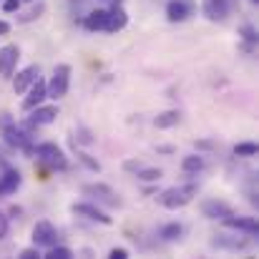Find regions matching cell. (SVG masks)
Instances as JSON below:
<instances>
[{
  "label": "cell",
  "mask_w": 259,
  "mask_h": 259,
  "mask_svg": "<svg viewBox=\"0 0 259 259\" xmlns=\"http://www.w3.org/2000/svg\"><path fill=\"white\" fill-rule=\"evenodd\" d=\"M196 191H199V186L196 184H181V186H169V189H164L161 194H159V204L164 206V209H184L186 204H191V199L196 196Z\"/></svg>",
  "instance_id": "cell-1"
},
{
  "label": "cell",
  "mask_w": 259,
  "mask_h": 259,
  "mask_svg": "<svg viewBox=\"0 0 259 259\" xmlns=\"http://www.w3.org/2000/svg\"><path fill=\"white\" fill-rule=\"evenodd\" d=\"M0 134H3V141L8 144V146H13V149H18V151H25V154H33V134H30V128L28 126H18L15 121L10 123V126H5V128H0Z\"/></svg>",
  "instance_id": "cell-2"
},
{
  "label": "cell",
  "mask_w": 259,
  "mask_h": 259,
  "mask_svg": "<svg viewBox=\"0 0 259 259\" xmlns=\"http://www.w3.org/2000/svg\"><path fill=\"white\" fill-rule=\"evenodd\" d=\"M33 156H38V161H43L48 169H56V171H66V169H68V159H66L63 149L56 146L53 141L38 144V146L33 149Z\"/></svg>",
  "instance_id": "cell-3"
},
{
  "label": "cell",
  "mask_w": 259,
  "mask_h": 259,
  "mask_svg": "<svg viewBox=\"0 0 259 259\" xmlns=\"http://www.w3.org/2000/svg\"><path fill=\"white\" fill-rule=\"evenodd\" d=\"M68 88H71V66L68 63H61V66L53 68V76L46 83V93H48V98L61 101L68 93Z\"/></svg>",
  "instance_id": "cell-4"
},
{
  "label": "cell",
  "mask_w": 259,
  "mask_h": 259,
  "mask_svg": "<svg viewBox=\"0 0 259 259\" xmlns=\"http://www.w3.org/2000/svg\"><path fill=\"white\" fill-rule=\"evenodd\" d=\"M232 10H234V0H204V3H201V13H204V18L211 20V23L227 20Z\"/></svg>",
  "instance_id": "cell-5"
},
{
  "label": "cell",
  "mask_w": 259,
  "mask_h": 259,
  "mask_svg": "<svg viewBox=\"0 0 259 259\" xmlns=\"http://www.w3.org/2000/svg\"><path fill=\"white\" fill-rule=\"evenodd\" d=\"M83 194L91 196V199H96L98 204H108V206H121V199H118V194L108 186V184H101V181H96V184H86L83 186Z\"/></svg>",
  "instance_id": "cell-6"
},
{
  "label": "cell",
  "mask_w": 259,
  "mask_h": 259,
  "mask_svg": "<svg viewBox=\"0 0 259 259\" xmlns=\"http://www.w3.org/2000/svg\"><path fill=\"white\" fill-rule=\"evenodd\" d=\"M58 242V232L51 222H38L33 227V247H43V249H51L53 244Z\"/></svg>",
  "instance_id": "cell-7"
},
{
  "label": "cell",
  "mask_w": 259,
  "mask_h": 259,
  "mask_svg": "<svg viewBox=\"0 0 259 259\" xmlns=\"http://www.w3.org/2000/svg\"><path fill=\"white\" fill-rule=\"evenodd\" d=\"M71 211L76 214V217H83L88 222H98V224H113V219L106 214V211H101L96 204H88V201H81V204H73L71 206Z\"/></svg>",
  "instance_id": "cell-8"
},
{
  "label": "cell",
  "mask_w": 259,
  "mask_h": 259,
  "mask_svg": "<svg viewBox=\"0 0 259 259\" xmlns=\"http://www.w3.org/2000/svg\"><path fill=\"white\" fill-rule=\"evenodd\" d=\"M58 118V108L56 106H35V108H30V118H28V128H38V126H48V123H53Z\"/></svg>",
  "instance_id": "cell-9"
},
{
  "label": "cell",
  "mask_w": 259,
  "mask_h": 259,
  "mask_svg": "<svg viewBox=\"0 0 259 259\" xmlns=\"http://www.w3.org/2000/svg\"><path fill=\"white\" fill-rule=\"evenodd\" d=\"M18 58H20V48L15 43H8L0 48V76L10 78L15 73V66H18Z\"/></svg>",
  "instance_id": "cell-10"
},
{
  "label": "cell",
  "mask_w": 259,
  "mask_h": 259,
  "mask_svg": "<svg viewBox=\"0 0 259 259\" xmlns=\"http://www.w3.org/2000/svg\"><path fill=\"white\" fill-rule=\"evenodd\" d=\"M123 0H113V5H111V10H108V18H106V33H118V30H123L126 28V23H128V15H126V10H123V5H121Z\"/></svg>",
  "instance_id": "cell-11"
},
{
  "label": "cell",
  "mask_w": 259,
  "mask_h": 259,
  "mask_svg": "<svg viewBox=\"0 0 259 259\" xmlns=\"http://www.w3.org/2000/svg\"><path fill=\"white\" fill-rule=\"evenodd\" d=\"M25 93H28V96L23 98V111H30V108L40 106V103L48 98V93H46V81H43V78H35Z\"/></svg>",
  "instance_id": "cell-12"
},
{
  "label": "cell",
  "mask_w": 259,
  "mask_h": 259,
  "mask_svg": "<svg viewBox=\"0 0 259 259\" xmlns=\"http://www.w3.org/2000/svg\"><path fill=\"white\" fill-rule=\"evenodd\" d=\"M194 13V5L189 0H169L166 5V20L169 23H184Z\"/></svg>",
  "instance_id": "cell-13"
},
{
  "label": "cell",
  "mask_w": 259,
  "mask_h": 259,
  "mask_svg": "<svg viewBox=\"0 0 259 259\" xmlns=\"http://www.w3.org/2000/svg\"><path fill=\"white\" fill-rule=\"evenodd\" d=\"M222 222H224V227H229V229L247 232V234H259V222L254 217H234V214H229V217H224Z\"/></svg>",
  "instance_id": "cell-14"
},
{
  "label": "cell",
  "mask_w": 259,
  "mask_h": 259,
  "mask_svg": "<svg viewBox=\"0 0 259 259\" xmlns=\"http://www.w3.org/2000/svg\"><path fill=\"white\" fill-rule=\"evenodd\" d=\"M201 214H204L206 219H217V222H222L224 217H229V214H234V211H232L229 204L217 201V199H209V201L201 204Z\"/></svg>",
  "instance_id": "cell-15"
},
{
  "label": "cell",
  "mask_w": 259,
  "mask_h": 259,
  "mask_svg": "<svg viewBox=\"0 0 259 259\" xmlns=\"http://www.w3.org/2000/svg\"><path fill=\"white\" fill-rule=\"evenodd\" d=\"M20 181H23V176L15 171V169H5V171L0 174V196L15 194L20 189Z\"/></svg>",
  "instance_id": "cell-16"
},
{
  "label": "cell",
  "mask_w": 259,
  "mask_h": 259,
  "mask_svg": "<svg viewBox=\"0 0 259 259\" xmlns=\"http://www.w3.org/2000/svg\"><path fill=\"white\" fill-rule=\"evenodd\" d=\"M35 78H38V66H28V68H23V71L15 73V78H13V91H15V93H25Z\"/></svg>",
  "instance_id": "cell-17"
},
{
  "label": "cell",
  "mask_w": 259,
  "mask_h": 259,
  "mask_svg": "<svg viewBox=\"0 0 259 259\" xmlns=\"http://www.w3.org/2000/svg\"><path fill=\"white\" fill-rule=\"evenodd\" d=\"M106 18H108V10L96 8V10H91L86 18H83V28H86L88 33H98V30L106 28Z\"/></svg>",
  "instance_id": "cell-18"
},
{
  "label": "cell",
  "mask_w": 259,
  "mask_h": 259,
  "mask_svg": "<svg viewBox=\"0 0 259 259\" xmlns=\"http://www.w3.org/2000/svg\"><path fill=\"white\" fill-rule=\"evenodd\" d=\"M211 247L237 252V249H247V242H244V239H234V237H224V234H219V237H214V239H211Z\"/></svg>",
  "instance_id": "cell-19"
},
{
  "label": "cell",
  "mask_w": 259,
  "mask_h": 259,
  "mask_svg": "<svg viewBox=\"0 0 259 259\" xmlns=\"http://www.w3.org/2000/svg\"><path fill=\"white\" fill-rule=\"evenodd\" d=\"M206 169V161H204V156H199V154H191V156H184L181 159V171L184 174H199Z\"/></svg>",
  "instance_id": "cell-20"
},
{
  "label": "cell",
  "mask_w": 259,
  "mask_h": 259,
  "mask_svg": "<svg viewBox=\"0 0 259 259\" xmlns=\"http://www.w3.org/2000/svg\"><path fill=\"white\" fill-rule=\"evenodd\" d=\"M181 234H184V224H179V222H169V224H164L159 229V237L164 242H179Z\"/></svg>",
  "instance_id": "cell-21"
},
{
  "label": "cell",
  "mask_w": 259,
  "mask_h": 259,
  "mask_svg": "<svg viewBox=\"0 0 259 259\" xmlns=\"http://www.w3.org/2000/svg\"><path fill=\"white\" fill-rule=\"evenodd\" d=\"M179 118H181L179 111H164V113H159V116L154 118V126L166 131V128H174V126L179 123Z\"/></svg>",
  "instance_id": "cell-22"
},
{
  "label": "cell",
  "mask_w": 259,
  "mask_h": 259,
  "mask_svg": "<svg viewBox=\"0 0 259 259\" xmlns=\"http://www.w3.org/2000/svg\"><path fill=\"white\" fill-rule=\"evenodd\" d=\"M257 151L259 149L254 141H242L234 146V156H242V159H252V156H257Z\"/></svg>",
  "instance_id": "cell-23"
},
{
  "label": "cell",
  "mask_w": 259,
  "mask_h": 259,
  "mask_svg": "<svg viewBox=\"0 0 259 259\" xmlns=\"http://www.w3.org/2000/svg\"><path fill=\"white\" fill-rule=\"evenodd\" d=\"M48 259H73V252L68 249V247H58V244H53L51 249H48Z\"/></svg>",
  "instance_id": "cell-24"
},
{
  "label": "cell",
  "mask_w": 259,
  "mask_h": 259,
  "mask_svg": "<svg viewBox=\"0 0 259 259\" xmlns=\"http://www.w3.org/2000/svg\"><path fill=\"white\" fill-rule=\"evenodd\" d=\"M164 176L161 169H139L136 171V179H141V181H159Z\"/></svg>",
  "instance_id": "cell-25"
},
{
  "label": "cell",
  "mask_w": 259,
  "mask_h": 259,
  "mask_svg": "<svg viewBox=\"0 0 259 259\" xmlns=\"http://www.w3.org/2000/svg\"><path fill=\"white\" fill-rule=\"evenodd\" d=\"M239 35L249 43V46H257V30L252 28V25H242V30H239Z\"/></svg>",
  "instance_id": "cell-26"
},
{
  "label": "cell",
  "mask_w": 259,
  "mask_h": 259,
  "mask_svg": "<svg viewBox=\"0 0 259 259\" xmlns=\"http://www.w3.org/2000/svg\"><path fill=\"white\" fill-rule=\"evenodd\" d=\"M76 156H78V159H81V161L86 164V166H88V169H91V171H101V164H98L96 159H91L88 154H83V151H78Z\"/></svg>",
  "instance_id": "cell-27"
},
{
  "label": "cell",
  "mask_w": 259,
  "mask_h": 259,
  "mask_svg": "<svg viewBox=\"0 0 259 259\" xmlns=\"http://www.w3.org/2000/svg\"><path fill=\"white\" fill-rule=\"evenodd\" d=\"M5 13H18L20 10V0H0Z\"/></svg>",
  "instance_id": "cell-28"
},
{
  "label": "cell",
  "mask_w": 259,
  "mask_h": 259,
  "mask_svg": "<svg viewBox=\"0 0 259 259\" xmlns=\"http://www.w3.org/2000/svg\"><path fill=\"white\" fill-rule=\"evenodd\" d=\"M108 257L111 259H128L131 254H128V249H123V247H113V249L108 252Z\"/></svg>",
  "instance_id": "cell-29"
},
{
  "label": "cell",
  "mask_w": 259,
  "mask_h": 259,
  "mask_svg": "<svg viewBox=\"0 0 259 259\" xmlns=\"http://www.w3.org/2000/svg\"><path fill=\"white\" fill-rule=\"evenodd\" d=\"M18 257L20 259H38L40 257V252H38V247H28V249H23Z\"/></svg>",
  "instance_id": "cell-30"
},
{
  "label": "cell",
  "mask_w": 259,
  "mask_h": 259,
  "mask_svg": "<svg viewBox=\"0 0 259 259\" xmlns=\"http://www.w3.org/2000/svg\"><path fill=\"white\" fill-rule=\"evenodd\" d=\"M40 13H43V5H38V8H35V10H30V13H28V15H23V18H20V20H23V23H28V20H35V18H38V15H40Z\"/></svg>",
  "instance_id": "cell-31"
},
{
  "label": "cell",
  "mask_w": 259,
  "mask_h": 259,
  "mask_svg": "<svg viewBox=\"0 0 259 259\" xmlns=\"http://www.w3.org/2000/svg\"><path fill=\"white\" fill-rule=\"evenodd\" d=\"M5 234H8V217L0 211V239H3Z\"/></svg>",
  "instance_id": "cell-32"
},
{
  "label": "cell",
  "mask_w": 259,
  "mask_h": 259,
  "mask_svg": "<svg viewBox=\"0 0 259 259\" xmlns=\"http://www.w3.org/2000/svg\"><path fill=\"white\" fill-rule=\"evenodd\" d=\"M15 118L10 116V113H0V128H5V126H10Z\"/></svg>",
  "instance_id": "cell-33"
},
{
  "label": "cell",
  "mask_w": 259,
  "mask_h": 259,
  "mask_svg": "<svg viewBox=\"0 0 259 259\" xmlns=\"http://www.w3.org/2000/svg\"><path fill=\"white\" fill-rule=\"evenodd\" d=\"M8 33H10V23L0 20V35H8Z\"/></svg>",
  "instance_id": "cell-34"
},
{
  "label": "cell",
  "mask_w": 259,
  "mask_h": 259,
  "mask_svg": "<svg viewBox=\"0 0 259 259\" xmlns=\"http://www.w3.org/2000/svg\"><path fill=\"white\" fill-rule=\"evenodd\" d=\"M196 146H199V149H211V146H214V144H211V141H199V144H196Z\"/></svg>",
  "instance_id": "cell-35"
},
{
  "label": "cell",
  "mask_w": 259,
  "mask_h": 259,
  "mask_svg": "<svg viewBox=\"0 0 259 259\" xmlns=\"http://www.w3.org/2000/svg\"><path fill=\"white\" fill-rule=\"evenodd\" d=\"M252 3H254V5H257V3H259V0H252Z\"/></svg>",
  "instance_id": "cell-36"
}]
</instances>
